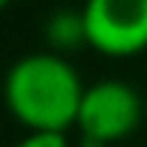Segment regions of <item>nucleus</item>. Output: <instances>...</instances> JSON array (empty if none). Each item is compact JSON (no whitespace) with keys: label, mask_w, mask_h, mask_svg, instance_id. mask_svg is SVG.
Segmentation results:
<instances>
[{"label":"nucleus","mask_w":147,"mask_h":147,"mask_svg":"<svg viewBox=\"0 0 147 147\" xmlns=\"http://www.w3.org/2000/svg\"><path fill=\"white\" fill-rule=\"evenodd\" d=\"M84 84L75 66L57 51L18 57L3 78L6 111L27 132H66L75 126Z\"/></svg>","instance_id":"f257e3e1"},{"label":"nucleus","mask_w":147,"mask_h":147,"mask_svg":"<svg viewBox=\"0 0 147 147\" xmlns=\"http://www.w3.org/2000/svg\"><path fill=\"white\" fill-rule=\"evenodd\" d=\"M141 123V96L120 78H105L84 87L78 108V132L84 147H108L129 138Z\"/></svg>","instance_id":"f03ea898"},{"label":"nucleus","mask_w":147,"mask_h":147,"mask_svg":"<svg viewBox=\"0 0 147 147\" xmlns=\"http://www.w3.org/2000/svg\"><path fill=\"white\" fill-rule=\"evenodd\" d=\"M87 45L105 57H135L147 51V0H84Z\"/></svg>","instance_id":"7ed1b4c3"},{"label":"nucleus","mask_w":147,"mask_h":147,"mask_svg":"<svg viewBox=\"0 0 147 147\" xmlns=\"http://www.w3.org/2000/svg\"><path fill=\"white\" fill-rule=\"evenodd\" d=\"M45 33H48L51 45L54 48H78L81 42H87V36H84V18H81V9H60L51 15L48 27H45Z\"/></svg>","instance_id":"20e7f679"},{"label":"nucleus","mask_w":147,"mask_h":147,"mask_svg":"<svg viewBox=\"0 0 147 147\" xmlns=\"http://www.w3.org/2000/svg\"><path fill=\"white\" fill-rule=\"evenodd\" d=\"M15 147H69L66 132H27Z\"/></svg>","instance_id":"39448f33"},{"label":"nucleus","mask_w":147,"mask_h":147,"mask_svg":"<svg viewBox=\"0 0 147 147\" xmlns=\"http://www.w3.org/2000/svg\"><path fill=\"white\" fill-rule=\"evenodd\" d=\"M6 3H9V0H0V9H3V6H6Z\"/></svg>","instance_id":"423d86ee"}]
</instances>
